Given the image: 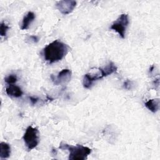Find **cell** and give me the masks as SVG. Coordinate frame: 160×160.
Returning a JSON list of instances; mask_svg holds the SVG:
<instances>
[{
	"label": "cell",
	"instance_id": "obj_1",
	"mask_svg": "<svg viewBox=\"0 0 160 160\" xmlns=\"http://www.w3.org/2000/svg\"><path fill=\"white\" fill-rule=\"evenodd\" d=\"M69 51V47L63 42L56 39L48 44L42 52L44 59L49 64L62 60Z\"/></svg>",
	"mask_w": 160,
	"mask_h": 160
},
{
	"label": "cell",
	"instance_id": "obj_2",
	"mask_svg": "<svg viewBox=\"0 0 160 160\" xmlns=\"http://www.w3.org/2000/svg\"><path fill=\"white\" fill-rule=\"evenodd\" d=\"M117 69L118 68L114 63L109 62L103 68H99L98 72L95 74L87 73L84 74L82 79V85L84 88L89 89L92 86L95 81L114 73L116 72Z\"/></svg>",
	"mask_w": 160,
	"mask_h": 160
},
{
	"label": "cell",
	"instance_id": "obj_3",
	"mask_svg": "<svg viewBox=\"0 0 160 160\" xmlns=\"http://www.w3.org/2000/svg\"><path fill=\"white\" fill-rule=\"evenodd\" d=\"M59 148L62 150L68 151V158L71 160H85L92 152L91 149L87 146L79 144L72 146L64 142H61Z\"/></svg>",
	"mask_w": 160,
	"mask_h": 160
},
{
	"label": "cell",
	"instance_id": "obj_4",
	"mask_svg": "<svg viewBox=\"0 0 160 160\" xmlns=\"http://www.w3.org/2000/svg\"><path fill=\"white\" fill-rule=\"evenodd\" d=\"M24 144L28 151L34 149L39 142V131L37 128L28 126L22 137Z\"/></svg>",
	"mask_w": 160,
	"mask_h": 160
},
{
	"label": "cell",
	"instance_id": "obj_5",
	"mask_svg": "<svg viewBox=\"0 0 160 160\" xmlns=\"http://www.w3.org/2000/svg\"><path fill=\"white\" fill-rule=\"evenodd\" d=\"M129 23V21L128 15L127 14H122L112 23L110 29L117 32L119 36L124 39L125 38L126 31Z\"/></svg>",
	"mask_w": 160,
	"mask_h": 160
},
{
	"label": "cell",
	"instance_id": "obj_6",
	"mask_svg": "<svg viewBox=\"0 0 160 160\" xmlns=\"http://www.w3.org/2000/svg\"><path fill=\"white\" fill-rule=\"evenodd\" d=\"M72 72L69 69H64L61 70L57 76L51 75V79L53 84L55 85L66 84L71 80Z\"/></svg>",
	"mask_w": 160,
	"mask_h": 160
},
{
	"label": "cell",
	"instance_id": "obj_7",
	"mask_svg": "<svg viewBox=\"0 0 160 160\" xmlns=\"http://www.w3.org/2000/svg\"><path fill=\"white\" fill-rule=\"evenodd\" d=\"M76 2L72 0H63L56 2V8L62 14H69L76 8Z\"/></svg>",
	"mask_w": 160,
	"mask_h": 160
},
{
	"label": "cell",
	"instance_id": "obj_8",
	"mask_svg": "<svg viewBox=\"0 0 160 160\" xmlns=\"http://www.w3.org/2000/svg\"><path fill=\"white\" fill-rule=\"evenodd\" d=\"M6 92L8 96L14 98L21 97L23 94L21 88L18 86L14 85V84H8V86L6 88Z\"/></svg>",
	"mask_w": 160,
	"mask_h": 160
},
{
	"label": "cell",
	"instance_id": "obj_9",
	"mask_svg": "<svg viewBox=\"0 0 160 160\" xmlns=\"http://www.w3.org/2000/svg\"><path fill=\"white\" fill-rule=\"evenodd\" d=\"M35 18H36V16L33 12L32 11L28 12L22 19L21 29L22 30L28 29L29 28L31 24L34 21Z\"/></svg>",
	"mask_w": 160,
	"mask_h": 160
},
{
	"label": "cell",
	"instance_id": "obj_10",
	"mask_svg": "<svg viewBox=\"0 0 160 160\" xmlns=\"http://www.w3.org/2000/svg\"><path fill=\"white\" fill-rule=\"evenodd\" d=\"M144 105L150 111L155 113L159 108V99L158 98L149 99L145 102Z\"/></svg>",
	"mask_w": 160,
	"mask_h": 160
},
{
	"label": "cell",
	"instance_id": "obj_11",
	"mask_svg": "<svg viewBox=\"0 0 160 160\" xmlns=\"http://www.w3.org/2000/svg\"><path fill=\"white\" fill-rule=\"evenodd\" d=\"M0 158L1 159H7L11 154L10 145L5 142H1L0 144Z\"/></svg>",
	"mask_w": 160,
	"mask_h": 160
},
{
	"label": "cell",
	"instance_id": "obj_12",
	"mask_svg": "<svg viewBox=\"0 0 160 160\" xmlns=\"http://www.w3.org/2000/svg\"><path fill=\"white\" fill-rule=\"evenodd\" d=\"M18 81V78L16 74H9L4 78V81L8 84H14Z\"/></svg>",
	"mask_w": 160,
	"mask_h": 160
},
{
	"label": "cell",
	"instance_id": "obj_13",
	"mask_svg": "<svg viewBox=\"0 0 160 160\" xmlns=\"http://www.w3.org/2000/svg\"><path fill=\"white\" fill-rule=\"evenodd\" d=\"M9 29V26L4 22H1L0 24V35L2 37H5L7 34V32Z\"/></svg>",
	"mask_w": 160,
	"mask_h": 160
},
{
	"label": "cell",
	"instance_id": "obj_14",
	"mask_svg": "<svg viewBox=\"0 0 160 160\" xmlns=\"http://www.w3.org/2000/svg\"><path fill=\"white\" fill-rule=\"evenodd\" d=\"M132 86H133L132 82L130 80H128V79L125 81L123 82V84H122V86H123L124 89H128V90L131 89L132 88Z\"/></svg>",
	"mask_w": 160,
	"mask_h": 160
},
{
	"label": "cell",
	"instance_id": "obj_15",
	"mask_svg": "<svg viewBox=\"0 0 160 160\" xmlns=\"http://www.w3.org/2000/svg\"><path fill=\"white\" fill-rule=\"evenodd\" d=\"M29 101H30V102H31L32 105H34V104H37V102L39 101V98H38L33 97V96H29Z\"/></svg>",
	"mask_w": 160,
	"mask_h": 160
},
{
	"label": "cell",
	"instance_id": "obj_16",
	"mask_svg": "<svg viewBox=\"0 0 160 160\" xmlns=\"http://www.w3.org/2000/svg\"><path fill=\"white\" fill-rule=\"evenodd\" d=\"M29 39L31 40V41H32V42H34V43H36V42H38L39 41V38H38V37L36 36L32 35V36H29Z\"/></svg>",
	"mask_w": 160,
	"mask_h": 160
},
{
	"label": "cell",
	"instance_id": "obj_17",
	"mask_svg": "<svg viewBox=\"0 0 160 160\" xmlns=\"http://www.w3.org/2000/svg\"><path fill=\"white\" fill-rule=\"evenodd\" d=\"M154 66L152 65L150 68H149V73H151L152 71H153V70H154Z\"/></svg>",
	"mask_w": 160,
	"mask_h": 160
}]
</instances>
